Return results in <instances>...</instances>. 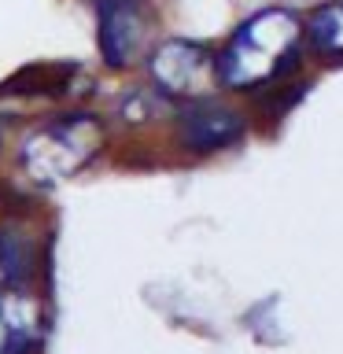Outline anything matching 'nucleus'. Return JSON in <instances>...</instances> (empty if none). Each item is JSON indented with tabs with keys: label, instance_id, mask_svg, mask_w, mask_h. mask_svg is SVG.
I'll return each mask as SVG.
<instances>
[{
	"label": "nucleus",
	"instance_id": "nucleus-2",
	"mask_svg": "<svg viewBox=\"0 0 343 354\" xmlns=\"http://www.w3.org/2000/svg\"><path fill=\"white\" fill-rule=\"evenodd\" d=\"M100 144H104V129L93 118L66 115V118H52L33 129L22 140L19 162L33 185H63L96 159Z\"/></svg>",
	"mask_w": 343,
	"mask_h": 354
},
{
	"label": "nucleus",
	"instance_id": "nucleus-3",
	"mask_svg": "<svg viewBox=\"0 0 343 354\" xmlns=\"http://www.w3.org/2000/svg\"><path fill=\"white\" fill-rule=\"evenodd\" d=\"M151 77L166 96H181V100H203L210 88L218 85V59L210 55V48L196 41H163L151 52Z\"/></svg>",
	"mask_w": 343,
	"mask_h": 354
},
{
	"label": "nucleus",
	"instance_id": "nucleus-1",
	"mask_svg": "<svg viewBox=\"0 0 343 354\" xmlns=\"http://www.w3.org/2000/svg\"><path fill=\"white\" fill-rule=\"evenodd\" d=\"M299 37L303 26L292 11L270 8L251 15L218 55V82H225L229 88H259L273 82L295 59Z\"/></svg>",
	"mask_w": 343,
	"mask_h": 354
},
{
	"label": "nucleus",
	"instance_id": "nucleus-4",
	"mask_svg": "<svg viewBox=\"0 0 343 354\" xmlns=\"http://www.w3.org/2000/svg\"><path fill=\"white\" fill-rule=\"evenodd\" d=\"M243 133V122L237 111H229L225 104H214V100H192L181 115V140L192 151H218L232 144Z\"/></svg>",
	"mask_w": 343,
	"mask_h": 354
},
{
	"label": "nucleus",
	"instance_id": "nucleus-7",
	"mask_svg": "<svg viewBox=\"0 0 343 354\" xmlns=\"http://www.w3.org/2000/svg\"><path fill=\"white\" fill-rule=\"evenodd\" d=\"M306 37L314 44L317 55H328V59H343V0L336 4L317 8L306 22Z\"/></svg>",
	"mask_w": 343,
	"mask_h": 354
},
{
	"label": "nucleus",
	"instance_id": "nucleus-5",
	"mask_svg": "<svg viewBox=\"0 0 343 354\" xmlns=\"http://www.w3.org/2000/svg\"><path fill=\"white\" fill-rule=\"evenodd\" d=\"M144 19L133 0H104L100 4V52L111 66H126L140 55Z\"/></svg>",
	"mask_w": 343,
	"mask_h": 354
},
{
	"label": "nucleus",
	"instance_id": "nucleus-8",
	"mask_svg": "<svg viewBox=\"0 0 343 354\" xmlns=\"http://www.w3.org/2000/svg\"><path fill=\"white\" fill-rule=\"evenodd\" d=\"M30 273V248L15 232H0V292L22 288Z\"/></svg>",
	"mask_w": 343,
	"mask_h": 354
},
{
	"label": "nucleus",
	"instance_id": "nucleus-6",
	"mask_svg": "<svg viewBox=\"0 0 343 354\" xmlns=\"http://www.w3.org/2000/svg\"><path fill=\"white\" fill-rule=\"evenodd\" d=\"M41 339V306L22 288L0 292V354H30Z\"/></svg>",
	"mask_w": 343,
	"mask_h": 354
}]
</instances>
